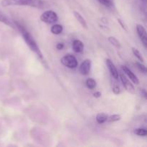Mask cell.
<instances>
[{
	"mask_svg": "<svg viewBox=\"0 0 147 147\" xmlns=\"http://www.w3.org/2000/svg\"><path fill=\"white\" fill-rule=\"evenodd\" d=\"M2 7L11 6H28L37 9H45L48 7L49 3L45 0H2Z\"/></svg>",
	"mask_w": 147,
	"mask_h": 147,
	"instance_id": "obj_1",
	"label": "cell"
},
{
	"mask_svg": "<svg viewBox=\"0 0 147 147\" xmlns=\"http://www.w3.org/2000/svg\"><path fill=\"white\" fill-rule=\"evenodd\" d=\"M14 24H15V27H17V28L19 29V30H20V33H21L22 35L24 42H25L27 45L29 47V48H30L33 53H35V54L37 55V57L40 59V60L45 64V60L44 57H43L42 56V54L41 51H40L37 42H36L35 40H34V38H33L32 36L31 35V34H30L24 27H22L20 23L15 22Z\"/></svg>",
	"mask_w": 147,
	"mask_h": 147,
	"instance_id": "obj_2",
	"label": "cell"
},
{
	"mask_svg": "<svg viewBox=\"0 0 147 147\" xmlns=\"http://www.w3.org/2000/svg\"><path fill=\"white\" fill-rule=\"evenodd\" d=\"M40 19L42 22L46 23V24H51L57 22L59 20V17L58 15L57 14V13L55 12L54 11H52V10H47V11H44V12L40 15Z\"/></svg>",
	"mask_w": 147,
	"mask_h": 147,
	"instance_id": "obj_3",
	"label": "cell"
},
{
	"mask_svg": "<svg viewBox=\"0 0 147 147\" xmlns=\"http://www.w3.org/2000/svg\"><path fill=\"white\" fill-rule=\"evenodd\" d=\"M62 64L68 68H76L78 66V60L76 57L72 55H65L60 60Z\"/></svg>",
	"mask_w": 147,
	"mask_h": 147,
	"instance_id": "obj_4",
	"label": "cell"
},
{
	"mask_svg": "<svg viewBox=\"0 0 147 147\" xmlns=\"http://www.w3.org/2000/svg\"><path fill=\"white\" fill-rule=\"evenodd\" d=\"M119 78L121 79V81L123 86L124 87V88L126 89V91H128L130 93H135V88L134 85L132 84L131 82L129 80V79L126 78V76H124L123 74L121 73L119 74Z\"/></svg>",
	"mask_w": 147,
	"mask_h": 147,
	"instance_id": "obj_5",
	"label": "cell"
},
{
	"mask_svg": "<svg viewBox=\"0 0 147 147\" xmlns=\"http://www.w3.org/2000/svg\"><path fill=\"white\" fill-rule=\"evenodd\" d=\"M136 32L145 48L147 47V34L146 29L142 24H136Z\"/></svg>",
	"mask_w": 147,
	"mask_h": 147,
	"instance_id": "obj_6",
	"label": "cell"
},
{
	"mask_svg": "<svg viewBox=\"0 0 147 147\" xmlns=\"http://www.w3.org/2000/svg\"><path fill=\"white\" fill-rule=\"evenodd\" d=\"M90 68H91V60L89 59H86L80 64L79 67V72L83 76H87L90 73Z\"/></svg>",
	"mask_w": 147,
	"mask_h": 147,
	"instance_id": "obj_7",
	"label": "cell"
},
{
	"mask_svg": "<svg viewBox=\"0 0 147 147\" xmlns=\"http://www.w3.org/2000/svg\"><path fill=\"white\" fill-rule=\"evenodd\" d=\"M106 65H107V67L109 68V71H110L111 75L113 77V78L116 79V80H118L119 79V73L118 72L117 68L115 66L114 63L112 62L111 60L110 59H106Z\"/></svg>",
	"mask_w": 147,
	"mask_h": 147,
	"instance_id": "obj_8",
	"label": "cell"
},
{
	"mask_svg": "<svg viewBox=\"0 0 147 147\" xmlns=\"http://www.w3.org/2000/svg\"><path fill=\"white\" fill-rule=\"evenodd\" d=\"M122 70H123V71L124 72L125 74H126V76L129 77V78L130 79V80H131V81L133 82L134 84H136V85L139 84V78H137V76H136V75H135L134 73L133 72H132L131 70L129 68V67H126V66H125V65H123V66H122Z\"/></svg>",
	"mask_w": 147,
	"mask_h": 147,
	"instance_id": "obj_9",
	"label": "cell"
},
{
	"mask_svg": "<svg viewBox=\"0 0 147 147\" xmlns=\"http://www.w3.org/2000/svg\"><path fill=\"white\" fill-rule=\"evenodd\" d=\"M72 47H73V50L75 53H80L84 50V45H83V43L80 40H75L73 42Z\"/></svg>",
	"mask_w": 147,
	"mask_h": 147,
	"instance_id": "obj_10",
	"label": "cell"
},
{
	"mask_svg": "<svg viewBox=\"0 0 147 147\" xmlns=\"http://www.w3.org/2000/svg\"><path fill=\"white\" fill-rule=\"evenodd\" d=\"M73 14H74V16H75V17H76V20H77V21L80 24H81L82 27H83V28L88 29L87 23H86V20H85V19L83 18V16H82L80 13L78 12V11H74V12H73Z\"/></svg>",
	"mask_w": 147,
	"mask_h": 147,
	"instance_id": "obj_11",
	"label": "cell"
},
{
	"mask_svg": "<svg viewBox=\"0 0 147 147\" xmlns=\"http://www.w3.org/2000/svg\"><path fill=\"white\" fill-rule=\"evenodd\" d=\"M0 22L2 23H4V24H5L6 25L9 26V27H14V24H13L12 22H11V20H10L7 17V16L4 15L3 13H1V11H0Z\"/></svg>",
	"mask_w": 147,
	"mask_h": 147,
	"instance_id": "obj_12",
	"label": "cell"
},
{
	"mask_svg": "<svg viewBox=\"0 0 147 147\" xmlns=\"http://www.w3.org/2000/svg\"><path fill=\"white\" fill-rule=\"evenodd\" d=\"M108 115L105 113H98L96 116V121L99 124H103V123H106L108 119Z\"/></svg>",
	"mask_w": 147,
	"mask_h": 147,
	"instance_id": "obj_13",
	"label": "cell"
},
{
	"mask_svg": "<svg viewBox=\"0 0 147 147\" xmlns=\"http://www.w3.org/2000/svg\"><path fill=\"white\" fill-rule=\"evenodd\" d=\"M50 31H51V32L53 33V34H60L63 32V26L60 25V24H53V25L51 27Z\"/></svg>",
	"mask_w": 147,
	"mask_h": 147,
	"instance_id": "obj_14",
	"label": "cell"
},
{
	"mask_svg": "<svg viewBox=\"0 0 147 147\" xmlns=\"http://www.w3.org/2000/svg\"><path fill=\"white\" fill-rule=\"evenodd\" d=\"M132 53H133V54L134 55L135 57H136L141 63H144V59L142 53H140V51H139L138 49H136V47H132Z\"/></svg>",
	"mask_w": 147,
	"mask_h": 147,
	"instance_id": "obj_15",
	"label": "cell"
},
{
	"mask_svg": "<svg viewBox=\"0 0 147 147\" xmlns=\"http://www.w3.org/2000/svg\"><path fill=\"white\" fill-rule=\"evenodd\" d=\"M86 87L90 90H93L96 87V82L93 78H88L86 81Z\"/></svg>",
	"mask_w": 147,
	"mask_h": 147,
	"instance_id": "obj_16",
	"label": "cell"
},
{
	"mask_svg": "<svg viewBox=\"0 0 147 147\" xmlns=\"http://www.w3.org/2000/svg\"><path fill=\"white\" fill-rule=\"evenodd\" d=\"M112 91L114 94L116 95H119L120 94L121 92V90L120 86L119 85V83H117L116 81H113L112 82Z\"/></svg>",
	"mask_w": 147,
	"mask_h": 147,
	"instance_id": "obj_17",
	"label": "cell"
},
{
	"mask_svg": "<svg viewBox=\"0 0 147 147\" xmlns=\"http://www.w3.org/2000/svg\"><path fill=\"white\" fill-rule=\"evenodd\" d=\"M108 40H109V42H110L111 44L112 45L114 46L115 47H116V48H118V49L121 48L120 42H119V40H118L116 38V37L111 36V37H109V38H108Z\"/></svg>",
	"mask_w": 147,
	"mask_h": 147,
	"instance_id": "obj_18",
	"label": "cell"
},
{
	"mask_svg": "<svg viewBox=\"0 0 147 147\" xmlns=\"http://www.w3.org/2000/svg\"><path fill=\"white\" fill-rule=\"evenodd\" d=\"M98 1L102 5L105 6L106 7H109V8L112 7L113 4H114V1L113 0H98Z\"/></svg>",
	"mask_w": 147,
	"mask_h": 147,
	"instance_id": "obj_19",
	"label": "cell"
},
{
	"mask_svg": "<svg viewBox=\"0 0 147 147\" xmlns=\"http://www.w3.org/2000/svg\"><path fill=\"white\" fill-rule=\"evenodd\" d=\"M134 134L139 136H146L147 135V131L146 129L143 128H139L134 130Z\"/></svg>",
	"mask_w": 147,
	"mask_h": 147,
	"instance_id": "obj_20",
	"label": "cell"
},
{
	"mask_svg": "<svg viewBox=\"0 0 147 147\" xmlns=\"http://www.w3.org/2000/svg\"><path fill=\"white\" fill-rule=\"evenodd\" d=\"M121 119V116L119 114H114V115H111V116H108V119L107 121L109 122H116V121H119Z\"/></svg>",
	"mask_w": 147,
	"mask_h": 147,
	"instance_id": "obj_21",
	"label": "cell"
},
{
	"mask_svg": "<svg viewBox=\"0 0 147 147\" xmlns=\"http://www.w3.org/2000/svg\"><path fill=\"white\" fill-rule=\"evenodd\" d=\"M136 66H137V68L140 70L142 73H143L144 74H146V66L144 64H142V63H136Z\"/></svg>",
	"mask_w": 147,
	"mask_h": 147,
	"instance_id": "obj_22",
	"label": "cell"
},
{
	"mask_svg": "<svg viewBox=\"0 0 147 147\" xmlns=\"http://www.w3.org/2000/svg\"><path fill=\"white\" fill-rule=\"evenodd\" d=\"M118 21H119V24H120V25L121 26L122 28H123L124 30H126V31H127V28H126V26L125 25V24L123 22V21H122L121 19H118Z\"/></svg>",
	"mask_w": 147,
	"mask_h": 147,
	"instance_id": "obj_23",
	"label": "cell"
},
{
	"mask_svg": "<svg viewBox=\"0 0 147 147\" xmlns=\"http://www.w3.org/2000/svg\"><path fill=\"white\" fill-rule=\"evenodd\" d=\"M64 44L63 43H57V45H56V48L58 50H61L64 48Z\"/></svg>",
	"mask_w": 147,
	"mask_h": 147,
	"instance_id": "obj_24",
	"label": "cell"
},
{
	"mask_svg": "<svg viewBox=\"0 0 147 147\" xmlns=\"http://www.w3.org/2000/svg\"><path fill=\"white\" fill-rule=\"evenodd\" d=\"M141 93H142V96L144 97L145 99L147 98V93H146V90H144V89H141Z\"/></svg>",
	"mask_w": 147,
	"mask_h": 147,
	"instance_id": "obj_25",
	"label": "cell"
},
{
	"mask_svg": "<svg viewBox=\"0 0 147 147\" xmlns=\"http://www.w3.org/2000/svg\"><path fill=\"white\" fill-rule=\"evenodd\" d=\"M93 96H94L95 98H100V96H101V93H100V91H96V93H93Z\"/></svg>",
	"mask_w": 147,
	"mask_h": 147,
	"instance_id": "obj_26",
	"label": "cell"
}]
</instances>
